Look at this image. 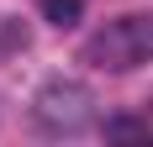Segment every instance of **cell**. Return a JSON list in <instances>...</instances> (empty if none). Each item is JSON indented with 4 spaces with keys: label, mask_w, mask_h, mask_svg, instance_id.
<instances>
[{
    "label": "cell",
    "mask_w": 153,
    "mask_h": 147,
    "mask_svg": "<svg viewBox=\"0 0 153 147\" xmlns=\"http://www.w3.org/2000/svg\"><path fill=\"white\" fill-rule=\"evenodd\" d=\"M148 58H153V16H122L85 42V63H100V68H137Z\"/></svg>",
    "instance_id": "cell-1"
},
{
    "label": "cell",
    "mask_w": 153,
    "mask_h": 147,
    "mask_svg": "<svg viewBox=\"0 0 153 147\" xmlns=\"http://www.w3.org/2000/svg\"><path fill=\"white\" fill-rule=\"evenodd\" d=\"M90 89L74 84V79H53V84L37 89V105H32V116L42 121L48 132H79V126H90Z\"/></svg>",
    "instance_id": "cell-2"
},
{
    "label": "cell",
    "mask_w": 153,
    "mask_h": 147,
    "mask_svg": "<svg viewBox=\"0 0 153 147\" xmlns=\"http://www.w3.org/2000/svg\"><path fill=\"white\" fill-rule=\"evenodd\" d=\"M37 5H42V16L53 26H74L79 16H85V0H37Z\"/></svg>",
    "instance_id": "cell-3"
}]
</instances>
